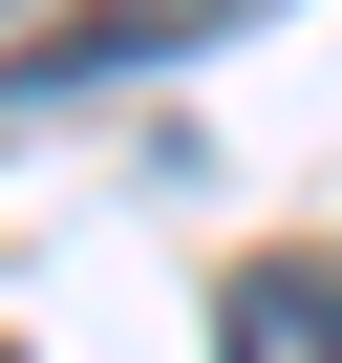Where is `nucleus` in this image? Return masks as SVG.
I'll list each match as a JSON object with an SVG mask.
<instances>
[{
    "label": "nucleus",
    "mask_w": 342,
    "mask_h": 363,
    "mask_svg": "<svg viewBox=\"0 0 342 363\" xmlns=\"http://www.w3.org/2000/svg\"><path fill=\"white\" fill-rule=\"evenodd\" d=\"M236 342L321 363V342H342V257H257V278H236Z\"/></svg>",
    "instance_id": "obj_1"
}]
</instances>
